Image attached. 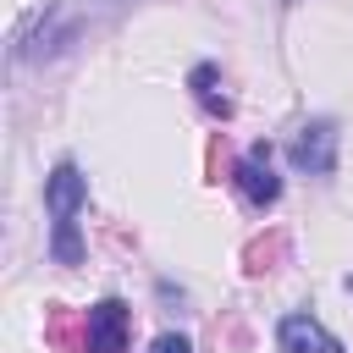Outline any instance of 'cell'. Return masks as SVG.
<instances>
[{
    "label": "cell",
    "instance_id": "1",
    "mask_svg": "<svg viewBox=\"0 0 353 353\" xmlns=\"http://www.w3.org/2000/svg\"><path fill=\"white\" fill-rule=\"evenodd\" d=\"M127 11H132V0H55L50 11H39V22L28 33H17V61H55L72 44L105 33Z\"/></svg>",
    "mask_w": 353,
    "mask_h": 353
},
{
    "label": "cell",
    "instance_id": "2",
    "mask_svg": "<svg viewBox=\"0 0 353 353\" xmlns=\"http://www.w3.org/2000/svg\"><path fill=\"white\" fill-rule=\"evenodd\" d=\"M336 121H303L298 138L287 143V160L303 171V176H331L336 171Z\"/></svg>",
    "mask_w": 353,
    "mask_h": 353
},
{
    "label": "cell",
    "instance_id": "3",
    "mask_svg": "<svg viewBox=\"0 0 353 353\" xmlns=\"http://www.w3.org/2000/svg\"><path fill=\"white\" fill-rule=\"evenodd\" d=\"M127 331H132V309L121 298L88 309V353H127Z\"/></svg>",
    "mask_w": 353,
    "mask_h": 353
},
{
    "label": "cell",
    "instance_id": "4",
    "mask_svg": "<svg viewBox=\"0 0 353 353\" xmlns=\"http://www.w3.org/2000/svg\"><path fill=\"white\" fill-rule=\"evenodd\" d=\"M237 188H243V199L254 204V210H270L276 199H281V176L270 171V149L265 143H254V154L248 160H237Z\"/></svg>",
    "mask_w": 353,
    "mask_h": 353
},
{
    "label": "cell",
    "instance_id": "5",
    "mask_svg": "<svg viewBox=\"0 0 353 353\" xmlns=\"http://www.w3.org/2000/svg\"><path fill=\"white\" fill-rule=\"evenodd\" d=\"M83 204H88V176H83L72 160H61V165L50 171V182H44V210H50L55 221H77Z\"/></svg>",
    "mask_w": 353,
    "mask_h": 353
},
{
    "label": "cell",
    "instance_id": "6",
    "mask_svg": "<svg viewBox=\"0 0 353 353\" xmlns=\"http://www.w3.org/2000/svg\"><path fill=\"white\" fill-rule=\"evenodd\" d=\"M276 342H281V353H342V342L314 314H287L276 325Z\"/></svg>",
    "mask_w": 353,
    "mask_h": 353
},
{
    "label": "cell",
    "instance_id": "7",
    "mask_svg": "<svg viewBox=\"0 0 353 353\" xmlns=\"http://www.w3.org/2000/svg\"><path fill=\"white\" fill-rule=\"evenodd\" d=\"M50 254L61 265H77L83 259V237H77V221H55V237H50Z\"/></svg>",
    "mask_w": 353,
    "mask_h": 353
},
{
    "label": "cell",
    "instance_id": "8",
    "mask_svg": "<svg viewBox=\"0 0 353 353\" xmlns=\"http://www.w3.org/2000/svg\"><path fill=\"white\" fill-rule=\"evenodd\" d=\"M210 83H215V66H199V72H193V94L204 99V110H210V116H232V99H226V94H215Z\"/></svg>",
    "mask_w": 353,
    "mask_h": 353
},
{
    "label": "cell",
    "instance_id": "9",
    "mask_svg": "<svg viewBox=\"0 0 353 353\" xmlns=\"http://www.w3.org/2000/svg\"><path fill=\"white\" fill-rule=\"evenodd\" d=\"M149 353H193V342L188 336H176V331H165V336H154V347Z\"/></svg>",
    "mask_w": 353,
    "mask_h": 353
}]
</instances>
